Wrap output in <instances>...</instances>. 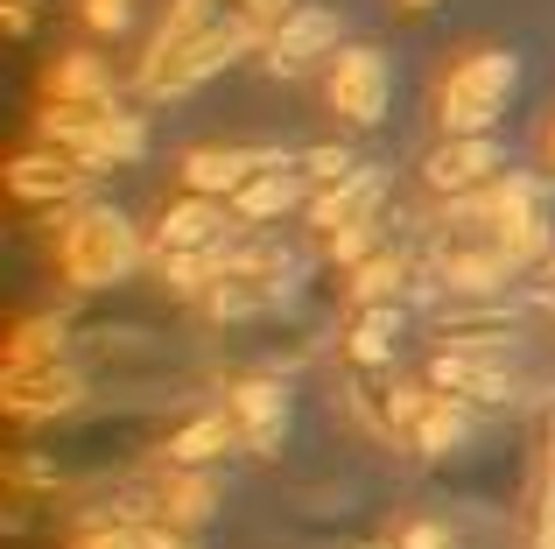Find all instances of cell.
Instances as JSON below:
<instances>
[{"label":"cell","instance_id":"6da1fadb","mask_svg":"<svg viewBox=\"0 0 555 549\" xmlns=\"http://www.w3.org/2000/svg\"><path fill=\"white\" fill-rule=\"evenodd\" d=\"M134 261H141L134 226H127L120 212H106V205H85V212H70V219L56 226V268H64V282H78V289L127 282Z\"/></svg>","mask_w":555,"mask_h":549},{"label":"cell","instance_id":"7a4b0ae2","mask_svg":"<svg viewBox=\"0 0 555 549\" xmlns=\"http://www.w3.org/2000/svg\"><path fill=\"white\" fill-rule=\"evenodd\" d=\"M514 78H520L514 50H472L464 64H450L443 92H436L443 135H492V120L506 113V92H514Z\"/></svg>","mask_w":555,"mask_h":549},{"label":"cell","instance_id":"3957f363","mask_svg":"<svg viewBox=\"0 0 555 549\" xmlns=\"http://www.w3.org/2000/svg\"><path fill=\"white\" fill-rule=\"evenodd\" d=\"M232 56H246V42H232V36H163V28H155L149 56H141V92L149 99L197 92V85L218 78Z\"/></svg>","mask_w":555,"mask_h":549},{"label":"cell","instance_id":"277c9868","mask_svg":"<svg viewBox=\"0 0 555 549\" xmlns=\"http://www.w3.org/2000/svg\"><path fill=\"white\" fill-rule=\"evenodd\" d=\"M324 99H331V113H338L345 127L387 120V99H393L387 56H379L373 42H352V50H338V56L324 64Z\"/></svg>","mask_w":555,"mask_h":549},{"label":"cell","instance_id":"5b68a950","mask_svg":"<svg viewBox=\"0 0 555 549\" xmlns=\"http://www.w3.org/2000/svg\"><path fill=\"white\" fill-rule=\"evenodd\" d=\"M288 22V0H177L163 36H232V42H268Z\"/></svg>","mask_w":555,"mask_h":549},{"label":"cell","instance_id":"8992f818","mask_svg":"<svg viewBox=\"0 0 555 549\" xmlns=\"http://www.w3.org/2000/svg\"><path fill=\"white\" fill-rule=\"evenodd\" d=\"M85 401V373L64 367V359H42V367H8L0 381V409L8 423H56Z\"/></svg>","mask_w":555,"mask_h":549},{"label":"cell","instance_id":"52a82bcc","mask_svg":"<svg viewBox=\"0 0 555 549\" xmlns=\"http://www.w3.org/2000/svg\"><path fill=\"white\" fill-rule=\"evenodd\" d=\"M232 233H240V212L225 197H177L155 226V247L149 254H225Z\"/></svg>","mask_w":555,"mask_h":549},{"label":"cell","instance_id":"ba28073f","mask_svg":"<svg viewBox=\"0 0 555 549\" xmlns=\"http://www.w3.org/2000/svg\"><path fill=\"white\" fill-rule=\"evenodd\" d=\"M85 177H92V163H78L70 149H14L8 155V191L22 197V205H70V197L85 191Z\"/></svg>","mask_w":555,"mask_h":549},{"label":"cell","instance_id":"9c48e42d","mask_svg":"<svg viewBox=\"0 0 555 549\" xmlns=\"http://www.w3.org/2000/svg\"><path fill=\"white\" fill-rule=\"evenodd\" d=\"M422 183L443 197H478L486 183H500V149L492 135H443V149L422 163Z\"/></svg>","mask_w":555,"mask_h":549},{"label":"cell","instance_id":"30bf717a","mask_svg":"<svg viewBox=\"0 0 555 549\" xmlns=\"http://www.w3.org/2000/svg\"><path fill=\"white\" fill-rule=\"evenodd\" d=\"M225 416H232V430H240V444L246 451H282V437H288V387L282 381H232L225 387Z\"/></svg>","mask_w":555,"mask_h":549},{"label":"cell","instance_id":"8fae6325","mask_svg":"<svg viewBox=\"0 0 555 549\" xmlns=\"http://www.w3.org/2000/svg\"><path fill=\"white\" fill-rule=\"evenodd\" d=\"M317 56H338V14L331 8H288V22L268 36V71L274 78H296Z\"/></svg>","mask_w":555,"mask_h":549},{"label":"cell","instance_id":"7c38bea8","mask_svg":"<svg viewBox=\"0 0 555 549\" xmlns=\"http://www.w3.org/2000/svg\"><path fill=\"white\" fill-rule=\"evenodd\" d=\"M274 163H282L274 149H190L183 155V183H190V197H225L232 205V197Z\"/></svg>","mask_w":555,"mask_h":549},{"label":"cell","instance_id":"4fadbf2b","mask_svg":"<svg viewBox=\"0 0 555 549\" xmlns=\"http://www.w3.org/2000/svg\"><path fill=\"white\" fill-rule=\"evenodd\" d=\"M310 197H317V183L302 177V155H282L274 169H260V177L232 197V212H240V226H268V219H288L296 205H310Z\"/></svg>","mask_w":555,"mask_h":549},{"label":"cell","instance_id":"5bb4252c","mask_svg":"<svg viewBox=\"0 0 555 549\" xmlns=\"http://www.w3.org/2000/svg\"><path fill=\"white\" fill-rule=\"evenodd\" d=\"M379 197H387V177H379V169H359L352 183H331V191L310 197V226L331 240V233H345V226H359V219H379Z\"/></svg>","mask_w":555,"mask_h":549},{"label":"cell","instance_id":"9a60e30c","mask_svg":"<svg viewBox=\"0 0 555 549\" xmlns=\"http://www.w3.org/2000/svg\"><path fill=\"white\" fill-rule=\"evenodd\" d=\"M149 155V127H141V113H127V106H106L92 120V135L78 141V163H92V169H106V163H141Z\"/></svg>","mask_w":555,"mask_h":549},{"label":"cell","instance_id":"2e32d148","mask_svg":"<svg viewBox=\"0 0 555 549\" xmlns=\"http://www.w3.org/2000/svg\"><path fill=\"white\" fill-rule=\"evenodd\" d=\"M218 514V480H211V465H169V480H163V522L169 528H204Z\"/></svg>","mask_w":555,"mask_h":549},{"label":"cell","instance_id":"e0dca14e","mask_svg":"<svg viewBox=\"0 0 555 549\" xmlns=\"http://www.w3.org/2000/svg\"><path fill=\"white\" fill-rule=\"evenodd\" d=\"M42 99H56V106H92V99H113V78L99 71L92 50H70L42 71Z\"/></svg>","mask_w":555,"mask_h":549},{"label":"cell","instance_id":"ac0fdd59","mask_svg":"<svg viewBox=\"0 0 555 549\" xmlns=\"http://www.w3.org/2000/svg\"><path fill=\"white\" fill-rule=\"evenodd\" d=\"M225 451H246L240 444V430H232V416L225 409H211V416H197V423H183L177 437H169V465H218Z\"/></svg>","mask_w":555,"mask_h":549},{"label":"cell","instance_id":"d6986e66","mask_svg":"<svg viewBox=\"0 0 555 549\" xmlns=\"http://www.w3.org/2000/svg\"><path fill=\"white\" fill-rule=\"evenodd\" d=\"M464 437H472V409H464L457 395H443V387H436L429 409H422L415 430H408V444H415V451H429V458H443V451H457Z\"/></svg>","mask_w":555,"mask_h":549},{"label":"cell","instance_id":"ffe728a7","mask_svg":"<svg viewBox=\"0 0 555 549\" xmlns=\"http://www.w3.org/2000/svg\"><path fill=\"white\" fill-rule=\"evenodd\" d=\"M401 289H408V261L393 247H379V254H366V261L352 268L345 296H352V310H373V303H393Z\"/></svg>","mask_w":555,"mask_h":549},{"label":"cell","instance_id":"44dd1931","mask_svg":"<svg viewBox=\"0 0 555 549\" xmlns=\"http://www.w3.org/2000/svg\"><path fill=\"white\" fill-rule=\"evenodd\" d=\"M393 339H401V310H393V303H373V310L352 317L345 353H352L359 367H387V359H393Z\"/></svg>","mask_w":555,"mask_h":549},{"label":"cell","instance_id":"7402d4cb","mask_svg":"<svg viewBox=\"0 0 555 549\" xmlns=\"http://www.w3.org/2000/svg\"><path fill=\"white\" fill-rule=\"evenodd\" d=\"M64 353V317H22V324L8 331V367H42V359Z\"/></svg>","mask_w":555,"mask_h":549},{"label":"cell","instance_id":"603a6c76","mask_svg":"<svg viewBox=\"0 0 555 549\" xmlns=\"http://www.w3.org/2000/svg\"><path fill=\"white\" fill-rule=\"evenodd\" d=\"M379 233H387V219H359V226H345V233H331L324 254H331L338 268H359L366 254H379Z\"/></svg>","mask_w":555,"mask_h":549},{"label":"cell","instance_id":"cb8c5ba5","mask_svg":"<svg viewBox=\"0 0 555 549\" xmlns=\"http://www.w3.org/2000/svg\"><path fill=\"white\" fill-rule=\"evenodd\" d=\"M302 177H310L317 191H331V183H352V177H359V149H345V141H338V149H310V155H302Z\"/></svg>","mask_w":555,"mask_h":549},{"label":"cell","instance_id":"d4e9b609","mask_svg":"<svg viewBox=\"0 0 555 549\" xmlns=\"http://www.w3.org/2000/svg\"><path fill=\"white\" fill-rule=\"evenodd\" d=\"M64 549H141V528H120V522H85L70 528Z\"/></svg>","mask_w":555,"mask_h":549},{"label":"cell","instance_id":"484cf974","mask_svg":"<svg viewBox=\"0 0 555 549\" xmlns=\"http://www.w3.org/2000/svg\"><path fill=\"white\" fill-rule=\"evenodd\" d=\"M393 549H457V536H450L443 522H408L401 536H393Z\"/></svg>","mask_w":555,"mask_h":549},{"label":"cell","instance_id":"4316f807","mask_svg":"<svg viewBox=\"0 0 555 549\" xmlns=\"http://www.w3.org/2000/svg\"><path fill=\"white\" fill-rule=\"evenodd\" d=\"M85 22H92L99 36H120L127 28V0H85Z\"/></svg>","mask_w":555,"mask_h":549},{"label":"cell","instance_id":"83f0119b","mask_svg":"<svg viewBox=\"0 0 555 549\" xmlns=\"http://www.w3.org/2000/svg\"><path fill=\"white\" fill-rule=\"evenodd\" d=\"M141 549H190V536L169 528V522H149V528H141Z\"/></svg>","mask_w":555,"mask_h":549},{"label":"cell","instance_id":"f1b7e54d","mask_svg":"<svg viewBox=\"0 0 555 549\" xmlns=\"http://www.w3.org/2000/svg\"><path fill=\"white\" fill-rule=\"evenodd\" d=\"M0 8H8V36H14V42L36 28V0H0Z\"/></svg>","mask_w":555,"mask_h":549},{"label":"cell","instance_id":"f546056e","mask_svg":"<svg viewBox=\"0 0 555 549\" xmlns=\"http://www.w3.org/2000/svg\"><path fill=\"white\" fill-rule=\"evenodd\" d=\"M548 163H555V120H548Z\"/></svg>","mask_w":555,"mask_h":549},{"label":"cell","instance_id":"4dcf8cb0","mask_svg":"<svg viewBox=\"0 0 555 549\" xmlns=\"http://www.w3.org/2000/svg\"><path fill=\"white\" fill-rule=\"evenodd\" d=\"M401 8H429V0H401Z\"/></svg>","mask_w":555,"mask_h":549},{"label":"cell","instance_id":"1f68e13d","mask_svg":"<svg viewBox=\"0 0 555 549\" xmlns=\"http://www.w3.org/2000/svg\"><path fill=\"white\" fill-rule=\"evenodd\" d=\"M548 303H555V296H548Z\"/></svg>","mask_w":555,"mask_h":549}]
</instances>
